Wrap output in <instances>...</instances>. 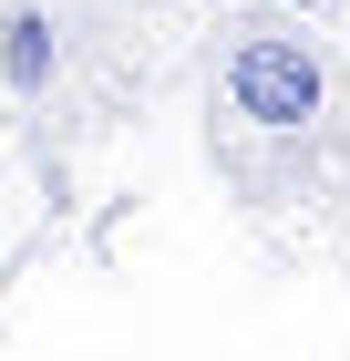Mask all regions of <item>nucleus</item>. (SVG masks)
I'll return each instance as SVG.
<instances>
[{
  "mask_svg": "<svg viewBox=\"0 0 350 361\" xmlns=\"http://www.w3.org/2000/svg\"><path fill=\"white\" fill-rule=\"evenodd\" d=\"M330 104V62L320 42H299V31H237L227 42V114L258 124V135H309Z\"/></svg>",
  "mask_w": 350,
  "mask_h": 361,
  "instance_id": "obj_1",
  "label": "nucleus"
},
{
  "mask_svg": "<svg viewBox=\"0 0 350 361\" xmlns=\"http://www.w3.org/2000/svg\"><path fill=\"white\" fill-rule=\"evenodd\" d=\"M299 11H309V0H299Z\"/></svg>",
  "mask_w": 350,
  "mask_h": 361,
  "instance_id": "obj_3",
  "label": "nucleus"
},
{
  "mask_svg": "<svg viewBox=\"0 0 350 361\" xmlns=\"http://www.w3.org/2000/svg\"><path fill=\"white\" fill-rule=\"evenodd\" d=\"M52 73H62V42H52V11H0V83L21 93V104H42L52 93Z\"/></svg>",
  "mask_w": 350,
  "mask_h": 361,
  "instance_id": "obj_2",
  "label": "nucleus"
}]
</instances>
